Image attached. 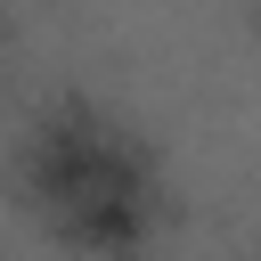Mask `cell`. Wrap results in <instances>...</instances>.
Wrapping results in <instances>:
<instances>
[{
  "label": "cell",
  "instance_id": "cell-1",
  "mask_svg": "<svg viewBox=\"0 0 261 261\" xmlns=\"http://www.w3.org/2000/svg\"><path fill=\"white\" fill-rule=\"evenodd\" d=\"M24 196L33 212L98 261H130L163 220L155 155L130 139V122L98 114L90 98H57L24 139Z\"/></svg>",
  "mask_w": 261,
  "mask_h": 261
}]
</instances>
